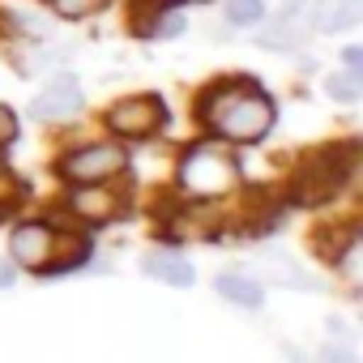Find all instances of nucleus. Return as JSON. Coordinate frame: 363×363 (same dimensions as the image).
Listing matches in <instances>:
<instances>
[{"mask_svg": "<svg viewBox=\"0 0 363 363\" xmlns=\"http://www.w3.org/2000/svg\"><path fill=\"white\" fill-rule=\"evenodd\" d=\"M179 184H184L189 197L214 201V197H227L240 184V167H235V158L223 145L201 141V145H193L184 158H179Z\"/></svg>", "mask_w": 363, "mask_h": 363, "instance_id": "f257e3e1", "label": "nucleus"}, {"mask_svg": "<svg viewBox=\"0 0 363 363\" xmlns=\"http://www.w3.org/2000/svg\"><path fill=\"white\" fill-rule=\"evenodd\" d=\"M252 90H257V86H252ZM252 90L235 94V99L214 116V128L227 133L231 141H257V137H265L269 124H274V103H269L265 94H252Z\"/></svg>", "mask_w": 363, "mask_h": 363, "instance_id": "f03ea898", "label": "nucleus"}, {"mask_svg": "<svg viewBox=\"0 0 363 363\" xmlns=\"http://www.w3.org/2000/svg\"><path fill=\"white\" fill-rule=\"evenodd\" d=\"M162 116H167V107H162L158 99L141 94V99L116 103V107L107 111V124H111L120 137H145V133H154V128L162 124Z\"/></svg>", "mask_w": 363, "mask_h": 363, "instance_id": "7ed1b4c3", "label": "nucleus"}, {"mask_svg": "<svg viewBox=\"0 0 363 363\" xmlns=\"http://www.w3.org/2000/svg\"><path fill=\"white\" fill-rule=\"evenodd\" d=\"M124 167V154L116 145H90V150H77L60 162V175L77 179V184H94V179H107Z\"/></svg>", "mask_w": 363, "mask_h": 363, "instance_id": "20e7f679", "label": "nucleus"}, {"mask_svg": "<svg viewBox=\"0 0 363 363\" xmlns=\"http://www.w3.org/2000/svg\"><path fill=\"white\" fill-rule=\"evenodd\" d=\"M82 103H86L82 82H77V77H56V82L30 103V116H35V120H69V116L82 111Z\"/></svg>", "mask_w": 363, "mask_h": 363, "instance_id": "39448f33", "label": "nucleus"}, {"mask_svg": "<svg viewBox=\"0 0 363 363\" xmlns=\"http://www.w3.org/2000/svg\"><path fill=\"white\" fill-rule=\"evenodd\" d=\"M9 248H13V261H18V265H26V269H48V261H52V231H48L43 223H22V227H13Z\"/></svg>", "mask_w": 363, "mask_h": 363, "instance_id": "423d86ee", "label": "nucleus"}, {"mask_svg": "<svg viewBox=\"0 0 363 363\" xmlns=\"http://www.w3.org/2000/svg\"><path fill=\"white\" fill-rule=\"evenodd\" d=\"M312 22H316V30H325V35L350 30V26L363 22V0H316Z\"/></svg>", "mask_w": 363, "mask_h": 363, "instance_id": "0eeeda50", "label": "nucleus"}, {"mask_svg": "<svg viewBox=\"0 0 363 363\" xmlns=\"http://www.w3.org/2000/svg\"><path fill=\"white\" fill-rule=\"evenodd\" d=\"M69 210L86 223H107V218L120 214V197L111 189H82V193L69 197Z\"/></svg>", "mask_w": 363, "mask_h": 363, "instance_id": "6e6552de", "label": "nucleus"}, {"mask_svg": "<svg viewBox=\"0 0 363 363\" xmlns=\"http://www.w3.org/2000/svg\"><path fill=\"white\" fill-rule=\"evenodd\" d=\"M303 0H286V5L278 9V18L265 26V43L269 48H295V39H303Z\"/></svg>", "mask_w": 363, "mask_h": 363, "instance_id": "1a4fd4ad", "label": "nucleus"}, {"mask_svg": "<svg viewBox=\"0 0 363 363\" xmlns=\"http://www.w3.org/2000/svg\"><path fill=\"white\" fill-rule=\"evenodd\" d=\"M141 269H145L150 278L167 282V286H193V282H197L193 265H189L184 257H175V252H150V257L141 261Z\"/></svg>", "mask_w": 363, "mask_h": 363, "instance_id": "9d476101", "label": "nucleus"}, {"mask_svg": "<svg viewBox=\"0 0 363 363\" xmlns=\"http://www.w3.org/2000/svg\"><path fill=\"white\" fill-rule=\"evenodd\" d=\"M214 291H218L223 299L240 303V308H261V303H265V291H261L252 278H240V274H223V278L214 282Z\"/></svg>", "mask_w": 363, "mask_h": 363, "instance_id": "9b49d317", "label": "nucleus"}, {"mask_svg": "<svg viewBox=\"0 0 363 363\" xmlns=\"http://www.w3.org/2000/svg\"><path fill=\"white\" fill-rule=\"evenodd\" d=\"M90 252V240L77 235V231H65V235H52V257H56V269H73L82 265Z\"/></svg>", "mask_w": 363, "mask_h": 363, "instance_id": "f8f14e48", "label": "nucleus"}, {"mask_svg": "<svg viewBox=\"0 0 363 363\" xmlns=\"http://www.w3.org/2000/svg\"><path fill=\"white\" fill-rule=\"evenodd\" d=\"M325 90H329L337 103H354V99L363 94V82H359V73L346 69V73H329V86H325Z\"/></svg>", "mask_w": 363, "mask_h": 363, "instance_id": "ddd939ff", "label": "nucleus"}, {"mask_svg": "<svg viewBox=\"0 0 363 363\" xmlns=\"http://www.w3.org/2000/svg\"><path fill=\"white\" fill-rule=\"evenodd\" d=\"M261 18H265L261 0H231V5H227V22H235V26H252Z\"/></svg>", "mask_w": 363, "mask_h": 363, "instance_id": "4468645a", "label": "nucleus"}, {"mask_svg": "<svg viewBox=\"0 0 363 363\" xmlns=\"http://www.w3.org/2000/svg\"><path fill=\"white\" fill-rule=\"evenodd\" d=\"M22 201V184H18V179L5 171V167H0V218H5V214H13V206Z\"/></svg>", "mask_w": 363, "mask_h": 363, "instance_id": "2eb2a0df", "label": "nucleus"}, {"mask_svg": "<svg viewBox=\"0 0 363 363\" xmlns=\"http://www.w3.org/2000/svg\"><path fill=\"white\" fill-rule=\"evenodd\" d=\"M103 0H52V9L60 13V18H82V13H90V9H99Z\"/></svg>", "mask_w": 363, "mask_h": 363, "instance_id": "dca6fc26", "label": "nucleus"}, {"mask_svg": "<svg viewBox=\"0 0 363 363\" xmlns=\"http://www.w3.org/2000/svg\"><path fill=\"white\" fill-rule=\"evenodd\" d=\"M158 30V39H175V35H184V13H167L162 18V26H154Z\"/></svg>", "mask_w": 363, "mask_h": 363, "instance_id": "f3484780", "label": "nucleus"}, {"mask_svg": "<svg viewBox=\"0 0 363 363\" xmlns=\"http://www.w3.org/2000/svg\"><path fill=\"white\" fill-rule=\"evenodd\" d=\"M18 133V124H13V111L9 107H0V141H9Z\"/></svg>", "mask_w": 363, "mask_h": 363, "instance_id": "a211bd4d", "label": "nucleus"}, {"mask_svg": "<svg viewBox=\"0 0 363 363\" xmlns=\"http://www.w3.org/2000/svg\"><path fill=\"white\" fill-rule=\"evenodd\" d=\"M342 56H346V69H350V73H359V65H363V52H359V48H346Z\"/></svg>", "mask_w": 363, "mask_h": 363, "instance_id": "6ab92c4d", "label": "nucleus"}, {"mask_svg": "<svg viewBox=\"0 0 363 363\" xmlns=\"http://www.w3.org/2000/svg\"><path fill=\"white\" fill-rule=\"evenodd\" d=\"M9 282H13V269H9V265H0V286H9Z\"/></svg>", "mask_w": 363, "mask_h": 363, "instance_id": "aec40b11", "label": "nucleus"}]
</instances>
